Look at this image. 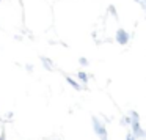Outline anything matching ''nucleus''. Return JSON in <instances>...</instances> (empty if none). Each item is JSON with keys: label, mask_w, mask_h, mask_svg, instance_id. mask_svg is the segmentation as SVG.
<instances>
[{"label": "nucleus", "mask_w": 146, "mask_h": 140, "mask_svg": "<svg viewBox=\"0 0 146 140\" xmlns=\"http://www.w3.org/2000/svg\"><path fill=\"white\" fill-rule=\"evenodd\" d=\"M116 41L119 43V44H126V43L129 41V33H127L126 30L119 29L116 32Z\"/></svg>", "instance_id": "f257e3e1"}, {"label": "nucleus", "mask_w": 146, "mask_h": 140, "mask_svg": "<svg viewBox=\"0 0 146 140\" xmlns=\"http://www.w3.org/2000/svg\"><path fill=\"white\" fill-rule=\"evenodd\" d=\"M93 121H94V129H96V132H98L101 137H105V129L102 127V124L99 123V121H96V120H93Z\"/></svg>", "instance_id": "f03ea898"}, {"label": "nucleus", "mask_w": 146, "mask_h": 140, "mask_svg": "<svg viewBox=\"0 0 146 140\" xmlns=\"http://www.w3.org/2000/svg\"><path fill=\"white\" fill-rule=\"evenodd\" d=\"M132 126H133V131H135V134H137V135H145V132H143V131L140 129L138 118H133V123H132Z\"/></svg>", "instance_id": "7ed1b4c3"}, {"label": "nucleus", "mask_w": 146, "mask_h": 140, "mask_svg": "<svg viewBox=\"0 0 146 140\" xmlns=\"http://www.w3.org/2000/svg\"><path fill=\"white\" fill-rule=\"evenodd\" d=\"M66 80H68V82H69V83H71V85H72V87H74V88H76V90H80V87H79V83H77V82H76V80H72V79H71V77H66Z\"/></svg>", "instance_id": "20e7f679"}, {"label": "nucleus", "mask_w": 146, "mask_h": 140, "mask_svg": "<svg viewBox=\"0 0 146 140\" xmlns=\"http://www.w3.org/2000/svg\"><path fill=\"white\" fill-rule=\"evenodd\" d=\"M86 79H88V77H86L85 73H79V80H82V82H86Z\"/></svg>", "instance_id": "39448f33"}]
</instances>
